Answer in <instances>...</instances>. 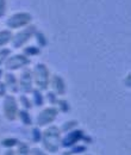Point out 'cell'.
I'll return each instance as SVG.
<instances>
[{"instance_id": "4316f807", "label": "cell", "mask_w": 131, "mask_h": 155, "mask_svg": "<svg viewBox=\"0 0 131 155\" xmlns=\"http://www.w3.org/2000/svg\"><path fill=\"white\" fill-rule=\"evenodd\" d=\"M6 92H7V87H6L5 82H1L0 81V97H5L6 96Z\"/></svg>"}, {"instance_id": "7a4b0ae2", "label": "cell", "mask_w": 131, "mask_h": 155, "mask_svg": "<svg viewBox=\"0 0 131 155\" xmlns=\"http://www.w3.org/2000/svg\"><path fill=\"white\" fill-rule=\"evenodd\" d=\"M32 80L35 81V85L38 90L45 91L49 87L50 82V74L49 69L44 63H37L32 69Z\"/></svg>"}, {"instance_id": "277c9868", "label": "cell", "mask_w": 131, "mask_h": 155, "mask_svg": "<svg viewBox=\"0 0 131 155\" xmlns=\"http://www.w3.org/2000/svg\"><path fill=\"white\" fill-rule=\"evenodd\" d=\"M57 115H58V109L55 106H49L43 109L37 116L36 119V124L37 127H47L49 124H51L55 119H56Z\"/></svg>"}, {"instance_id": "7402d4cb", "label": "cell", "mask_w": 131, "mask_h": 155, "mask_svg": "<svg viewBox=\"0 0 131 155\" xmlns=\"http://www.w3.org/2000/svg\"><path fill=\"white\" fill-rule=\"evenodd\" d=\"M56 104H58V109L62 111V112H68L70 110V106H69V103L64 99H58Z\"/></svg>"}, {"instance_id": "8fae6325", "label": "cell", "mask_w": 131, "mask_h": 155, "mask_svg": "<svg viewBox=\"0 0 131 155\" xmlns=\"http://www.w3.org/2000/svg\"><path fill=\"white\" fill-rule=\"evenodd\" d=\"M4 82L6 85V87L12 92V93H17L19 91L18 86V80L16 79V77L12 73H6L4 75Z\"/></svg>"}, {"instance_id": "1f68e13d", "label": "cell", "mask_w": 131, "mask_h": 155, "mask_svg": "<svg viewBox=\"0 0 131 155\" xmlns=\"http://www.w3.org/2000/svg\"><path fill=\"white\" fill-rule=\"evenodd\" d=\"M60 155H72V154H70V152H69V150H63Z\"/></svg>"}, {"instance_id": "5b68a950", "label": "cell", "mask_w": 131, "mask_h": 155, "mask_svg": "<svg viewBox=\"0 0 131 155\" xmlns=\"http://www.w3.org/2000/svg\"><path fill=\"white\" fill-rule=\"evenodd\" d=\"M4 63H5V68L7 71H17L19 68L28 67L30 64V58L24 54L23 55L17 54L13 56H8Z\"/></svg>"}, {"instance_id": "6da1fadb", "label": "cell", "mask_w": 131, "mask_h": 155, "mask_svg": "<svg viewBox=\"0 0 131 155\" xmlns=\"http://www.w3.org/2000/svg\"><path fill=\"white\" fill-rule=\"evenodd\" d=\"M61 130L56 125H50L42 131L41 143L48 154H57L61 149Z\"/></svg>"}, {"instance_id": "7c38bea8", "label": "cell", "mask_w": 131, "mask_h": 155, "mask_svg": "<svg viewBox=\"0 0 131 155\" xmlns=\"http://www.w3.org/2000/svg\"><path fill=\"white\" fill-rule=\"evenodd\" d=\"M31 94H32V105L37 106V107H41L43 104H44V97L42 94V91L38 90V88H34L31 91Z\"/></svg>"}, {"instance_id": "9a60e30c", "label": "cell", "mask_w": 131, "mask_h": 155, "mask_svg": "<svg viewBox=\"0 0 131 155\" xmlns=\"http://www.w3.org/2000/svg\"><path fill=\"white\" fill-rule=\"evenodd\" d=\"M18 140L16 137H6L4 140H1V146L5 149H13L17 144H18Z\"/></svg>"}, {"instance_id": "d6986e66", "label": "cell", "mask_w": 131, "mask_h": 155, "mask_svg": "<svg viewBox=\"0 0 131 155\" xmlns=\"http://www.w3.org/2000/svg\"><path fill=\"white\" fill-rule=\"evenodd\" d=\"M19 103L23 105L24 110H30V109L32 107V103H31V100L29 99L28 96H25V94H21V96L19 97Z\"/></svg>"}, {"instance_id": "d4e9b609", "label": "cell", "mask_w": 131, "mask_h": 155, "mask_svg": "<svg viewBox=\"0 0 131 155\" xmlns=\"http://www.w3.org/2000/svg\"><path fill=\"white\" fill-rule=\"evenodd\" d=\"M30 155H49V154L45 150H43L42 148L35 147V148H30Z\"/></svg>"}, {"instance_id": "f1b7e54d", "label": "cell", "mask_w": 131, "mask_h": 155, "mask_svg": "<svg viewBox=\"0 0 131 155\" xmlns=\"http://www.w3.org/2000/svg\"><path fill=\"white\" fill-rule=\"evenodd\" d=\"M4 10H5V0H0V17L4 15Z\"/></svg>"}, {"instance_id": "30bf717a", "label": "cell", "mask_w": 131, "mask_h": 155, "mask_svg": "<svg viewBox=\"0 0 131 155\" xmlns=\"http://www.w3.org/2000/svg\"><path fill=\"white\" fill-rule=\"evenodd\" d=\"M51 84V87H53V91L56 96H63L66 93V84H64V80L60 75L54 74L53 78L50 79V82Z\"/></svg>"}, {"instance_id": "8992f818", "label": "cell", "mask_w": 131, "mask_h": 155, "mask_svg": "<svg viewBox=\"0 0 131 155\" xmlns=\"http://www.w3.org/2000/svg\"><path fill=\"white\" fill-rule=\"evenodd\" d=\"M84 135H85L84 130H80V129H73L66 133V135L61 137V147L64 149H69L74 144L81 142V138Z\"/></svg>"}, {"instance_id": "2e32d148", "label": "cell", "mask_w": 131, "mask_h": 155, "mask_svg": "<svg viewBox=\"0 0 131 155\" xmlns=\"http://www.w3.org/2000/svg\"><path fill=\"white\" fill-rule=\"evenodd\" d=\"M69 149H70L69 152H70L72 155H81L87 153V146L84 144V143H81V144L80 143H76L73 147H70Z\"/></svg>"}, {"instance_id": "44dd1931", "label": "cell", "mask_w": 131, "mask_h": 155, "mask_svg": "<svg viewBox=\"0 0 131 155\" xmlns=\"http://www.w3.org/2000/svg\"><path fill=\"white\" fill-rule=\"evenodd\" d=\"M31 137H32V141L35 142V143H38V142H41V137H42V130L39 129V127H35L34 129H32V131H31Z\"/></svg>"}, {"instance_id": "5bb4252c", "label": "cell", "mask_w": 131, "mask_h": 155, "mask_svg": "<svg viewBox=\"0 0 131 155\" xmlns=\"http://www.w3.org/2000/svg\"><path fill=\"white\" fill-rule=\"evenodd\" d=\"M15 155H30V147L25 142H18L16 146Z\"/></svg>"}, {"instance_id": "cb8c5ba5", "label": "cell", "mask_w": 131, "mask_h": 155, "mask_svg": "<svg viewBox=\"0 0 131 155\" xmlns=\"http://www.w3.org/2000/svg\"><path fill=\"white\" fill-rule=\"evenodd\" d=\"M47 99H48V101H49V104L50 105H56L57 103V96L54 93V92H48L47 93Z\"/></svg>"}, {"instance_id": "f546056e", "label": "cell", "mask_w": 131, "mask_h": 155, "mask_svg": "<svg viewBox=\"0 0 131 155\" xmlns=\"http://www.w3.org/2000/svg\"><path fill=\"white\" fill-rule=\"evenodd\" d=\"M4 155H15V149H6Z\"/></svg>"}, {"instance_id": "3957f363", "label": "cell", "mask_w": 131, "mask_h": 155, "mask_svg": "<svg viewBox=\"0 0 131 155\" xmlns=\"http://www.w3.org/2000/svg\"><path fill=\"white\" fill-rule=\"evenodd\" d=\"M18 103L13 96H5L2 103L4 117L7 120H15L18 117Z\"/></svg>"}, {"instance_id": "83f0119b", "label": "cell", "mask_w": 131, "mask_h": 155, "mask_svg": "<svg viewBox=\"0 0 131 155\" xmlns=\"http://www.w3.org/2000/svg\"><path fill=\"white\" fill-rule=\"evenodd\" d=\"M81 142L84 143V144H90V143H92V138H91V136H88V135H85L82 136V138H81Z\"/></svg>"}, {"instance_id": "9c48e42d", "label": "cell", "mask_w": 131, "mask_h": 155, "mask_svg": "<svg viewBox=\"0 0 131 155\" xmlns=\"http://www.w3.org/2000/svg\"><path fill=\"white\" fill-rule=\"evenodd\" d=\"M30 16L28 13H18L16 16H12L10 19L7 20V26L11 29H16V28H20L23 25H25L26 23L30 21Z\"/></svg>"}, {"instance_id": "ffe728a7", "label": "cell", "mask_w": 131, "mask_h": 155, "mask_svg": "<svg viewBox=\"0 0 131 155\" xmlns=\"http://www.w3.org/2000/svg\"><path fill=\"white\" fill-rule=\"evenodd\" d=\"M23 53H24V55H26L29 58V56L38 55L41 53V50H39V48H37V47H26V48H24Z\"/></svg>"}, {"instance_id": "484cf974", "label": "cell", "mask_w": 131, "mask_h": 155, "mask_svg": "<svg viewBox=\"0 0 131 155\" xmlns=\"http://www.w3.org/2000/svg\"><path fill=\"white\" fill-rule=\"evenodd\" d=\"M36 37H37V42H38V44H39V47H45L47 39L44 37V35L41 34V32H38L37 35H36Z\"/></svg>"}, {"instance_id": "52a82bcc", "label": "cell", "mask_w": 131, "mask_h": 155, "mask_svg": "<svg viewBox=\"0 0 131 155\" xmlns=\"http://www.w3.org/2000/svg\"><path fill=\"white\" fill-rule=\"evenodd\" d=\"M32 84H34V80H32V71H31L30 68H24V71L20 73V77H19V81H18L19 90H20L24 94L31 93V91L34 90Z\"/></svg>"}, {"instance_id": "d6a6232c", "label": "cell", "mask_w": 131, "mask_h": 155, "mask_svg": "<svg viewBox=\"0 0 131 155\" xmlns=\"http://www.w3.org/2000/svg\"><path fill=\"white\" fill-rule=\"evenodd\" d=\"M1 78H2V69H0V80H1Z\"/></svg>"}, {"instance_id": "ac0fdd59", "label": "cell", "mask_w": 131, "mask_h": 155, "mask_svg": "<svg viewBox=\"0 0 131 155\" xmlns=\"http://www.w3.org/2000/svg\"><path fill=\"white\" fill-rule=\"evenodd\" d=\"M11 39H12V34H11V31H8V30L0 31V47L5 45V44L8 43Z\"/></svg>"}, {"instance_id": "e0dca14e", "label": "cell", "mask_w": 131, "mask_h": 155, "mask_svg": "<svg viewBox=\"0 0 131 155\" xmlns=\"http://www.w3.org/2000/svg\"><path fill=\"white\" fill-rule=\"evenodd\" d=\"M76 127H77V120H67L64 124H62V127L60 128V130H61V133L66 134V133H68V131L75 129Z\"/></svg>"}, {"instance_id": "4fadbf2b", "label": "cell", "mask_w": 131, "mask_h": 155, "mask_svg": "<svg viewBox=\"0 0 131 155\" xmlns=\"http://www.w3.org/2000/svg\"><path fill=\"white\" fill-rule=\"evenodd\" d=\"M18 118L20 119V122L24 125H26V127H29V125L32 124V118H31V115L29 114L28 110H24L23 109V110L18 111Z\"/></svg>"}, {"instance_id": "ba28073f", "label": "cell", "mask_w": 131, "mask_h": 155, "mask_svg": "<svg viewBox=\"0 0 131 155\" xmlns=\"http://www.w3.org/2000/svg\"><path fill=\"white\" fill-rule=\"evenodd\" d=\"M36 31V28L35 26H29L24 30H21L20 32H18L15 37H12V47L15 49H18V48H21L29 39L34 36Z\"/></svg>"}, {"instance_id": "603a6c76", "label": "cell", "mask_w": 131, "mask_h": 155, "mask_svg": "<svg viewBox=\"0 0 131 155\" xmlns=\"http://www.w3.org/2000/svg\"><path fill=\"white\" fill-rule=\"evenodd\" d=\"M11 50L10 49H0V66L6 61V58L10 56Z\"/></svg>"}, {"instance_id": "4dcf8cb0", "label": "cell", "mask_w": 131, "mask_h": 155, "mask_svg": "<svg viewBox=\"0 0 131 155\" xmlns=\"http://www.w3.org/2000/svg\"><path fill=\"white\" fill-rule=\"evenodd\" d=\"M125 86L126 87H130V74L125 78Z\"/></svg>"}, {"instance_id": "836d02e7", "label": "cell", "mask_w": 131, "mask_h": 155, "mask_svg": "<svg viewBox=\"0 0 131 155\" xmlns=\"http://www.w3.org/2000/svg\"><path fill=\"white\" fill-rule=\"evenodd\" d=\"M82 155H92V154H88V153H85V154H82Z\"/></svg>"}]
</instances>
